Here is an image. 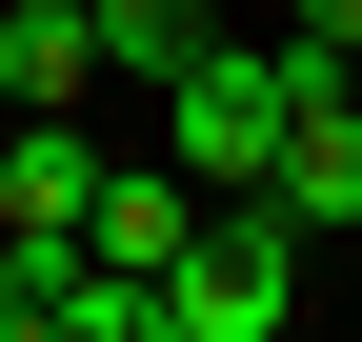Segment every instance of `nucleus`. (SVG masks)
Returning a JSON list of instances; mask_svg holds the SVG:
<instances>
[{
  "mask_svg": "<svg viewBox=\"0 0 362 342\" xmlns=\"http://www.w3.org/2000/svg\"><path fill=\"white\" fill-rule=\"evenodd\" d=\"M141 101H161V161H181L202 201L282 161V61H262V40H181V61L141 81Z\"/></svg>",
  "mask_w": 362,
  "mask_h": 342,
  "instance_id": "f257e3e1",
  "label": "nucleus"
},
{
  "mask_svg": "<svg viewBox=\"0 0 362 342\" xmlns=\"http://www.w3.org/2000/svg\"><path fill=\"white\" fill-rule=\"evenodd\" d=\"M81 201H101V121H81V101H21V141H0V222H21V242H81Z\"/></svg>",
  "mask_w": 362,
  "mask_h": 342,
  "instance_id": "f03ea898",
  "label": "nucleus"
},
{
  "mask_svg": "<svg viewBox=\"0 0 362 342\" xmlns=\"http://www.w3.org/2000/svg\"><path fill=\"white\" fill-rule=\"evenodd\" d=\"M181 242H202V182H181V161H121V141H101V201H81V262H141V282H161Z\"/></svg>",
  "mask_w": 362,
  "mask_h": 342,
  "instance_id": "7ed1b4c3",
  "label": "nucleus"
},
{
  "mask_svg": "<svg viewBox=\"0 0 362 342\" xmlns=\"http://www.w3.org/2000/svg\"><path fill=\"white\" fill-rule=\"evenodd\" d=\"M262 182H282V222H302V242H342V222H362V101H302Z\"/></svg>",
  "mask_w": 362,
  "mask_h": 342,
  "instance_id": "20e7f679",
  "label": "nucleus"
},
{
  "mask_svg": "<svg viewBox=\"0 0 362 342\" xmlns=\"http://www.w3.org/2000/svg\"><path fill=\"white\" fill-rule=\"evenodd\" d=\"M0 101H101V40H81V0H0Z\"/></svg>",
  "mask_w": 362,
  "mask_h": 342,
  "instance_id": "39448f33",
  "label": "nucleus"
},
{
  "mask_svg": "<svg viewBox=\"0 0 362 342\" xmlns=\"http://www.w3.org/2000/svg\"><path fill=\"white\" fill-rule=\"evenodd\" d=\"M81 40H101V81H161L181 40H221L202 0H81Z\"/></svg>",
  "mask_w": 362,
  "mask_h": 342,
  "instance_id": "423d86ee",
  "label": "nucleus"
},
{
  "mask_svg": "<svg viewBox=\"0 0 362 342\" xmlns=\"http://www.w3.org/2000/svg\"><path fill=\"white\" fill-rule=\"evenodd\" d=\"M40 322H61V342H161V282H141V262H61Z\"/></svg>",
  "mask_w": 362,
  "mask_h": 342,
  "instance_id": "0eeeda50",
  "label": "nucleus"
},
{
  "mask_svg": "<svg viewBox=\"0 0 362 342\" xmlns=\"http://www.w3.org/2000/svg\"><path fill=\"white\" fill-rule=\"evenodd\" d=\"M61 262H81V242H21V222H0V322H40V302H61Z\"/></svg>",
  "mask_w": 362,
  "mask_h": 342,
  "instance_id": "6e6552de",
  "label": "nucleus"
},
{
  "mask_svg": "<svg viewBox=\"0 0 362 342\" xmlns=\"http://www.w3.org/2000/svg\"><path fill=\"white\" fill-rule=\"evenodd\" d=\"M282 40H362V0H282Z\"/></svg>",
  "mask_w": 362,
  "mask_h": 342,
  "instance_id": "1a4fd4ad",
  "label": "nucleus"
},
{
  "mask_svg": "<svg viewBox=\"0 0 362 342\" xmlns=\"http://www.w3.org/2000/svg\"><path fill=\"white\" fill-rule=\"evenodd\" d=\"M342 101H362V40H342Z\"/></svg>",
  "mask_w": 362,
  "mask_h": 342,
  "instance_id": "9d476101",
  "label": "nucleus"
}]
</instances>
